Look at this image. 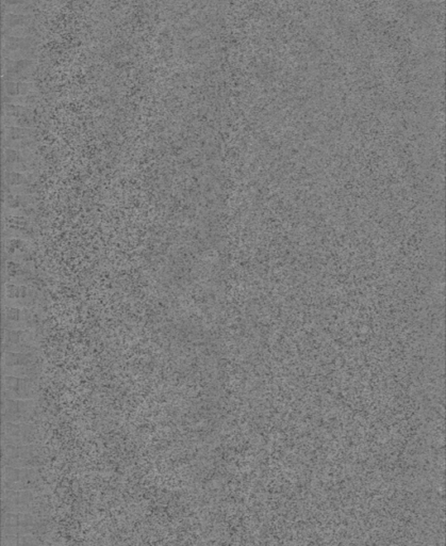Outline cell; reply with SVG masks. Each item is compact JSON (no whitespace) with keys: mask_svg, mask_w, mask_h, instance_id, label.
<instances>
[{"mask_svg":"<svg viewBox=\"0 0 446 546\" xmlns=\"http://www.w3.org/2000/svg\"><path fill=\"white\" fill-rule=\"evenodd\" d=\"M2 375L38 377L42 371V363L38 351L4 352L1 360Z\"/></svg>","mask_w":446,"mask_h":546,"instance_id":"6da1fadb","label":"cell"},{"mask_svg":"<svg viewBox=\"0 0 446 546\" xmlns=\"http://www.w3.org/2000/svg\"><path fill=\"white\" fill-rule=\"evenodd\" d=\"M42 464V448L34 444L8 445L1 444L2 466L36 469Z\"/></svg>","mask_w":446,"mask_h":546,"instance_id":"7a4b0ae2","label":"cell"},{"mask_svg":"<svg viewBox=\"0 0 446 546\" xmlns=\"http://www.w3.org/2000/svg\"><path fill=\"white\" fill-rule=\"evenodd\" d=\"M40 395V381L38 377H14L2 375L1 399L30 400Z\"/></svg>","mask_w":446,"mask_h":546,"instance_id":"3957f363","label":"cell"},{"mask_svg":"<svg viewBox=\"0 0 446 546\" xmlns=\"http://www.w3.org/2000/svg\"><path fill=\"white\" fill-rule=\"evenodd\" d=\"M38 518L28 512H2L1 535H32L40 531Z\"/></svg>","mask_w":446,"mask_h":546,"instance_id":"277c9868","label":"cell"},{"mask_svg":"<svg viewBox=\"0 0 446 546\" xmlns=\"http://www.w3.org/2000/svg\"><path fill=\"white\" fill-rule=\"evenodd\" d=\"M38 482V473L36 469L2 466V490H33Z\"/></svg>","mask_w":446,"mask_h":546,"instance_id":"5b68a950","label":"cell"},{"mask_svg":"<svg viewBox=\"0 0 446 546\" xmlns=\"http://www.w3.org/2000/svg\"><path fill=\"white\" fill-rule=\"evenodd\" d=\"M36 40L32 36H13L4 34L2 57L12 60L33 59L36 53Z\"/></svg>","mask_w":446,"mask_h":546,"instance_id":"8992f818","label":"cell"},{"mask_svg":"<svg viewBox=\"0 0 446 546\" xmlns=\"http://www.w3.org/2000/svg\"><path fill=\"white\" fill-rule=\"evenodd\" d=\"M38 432L29 422H2L1 444L28 445L36 443Z\"/></svg>","mask_w":446,"mask_h":546,"instance_id":"52a82bcc","label":"cell"},{"mask_svg":"<svg viewBox=\"0 0 446 546\" xmlns=\"http://www.w3.org/2000/svg\"><path fill=\"white\" fill-rule=\"evenodd\" d=\"M2 422H29L36 410V399H1Z\"/></svg>","mask_w":446,"mask_h":546,"instance_id":"ba28073f","label":"cell"},{"mask_svg":"<svg viewBox=\"0 0 446 546\" xmlns=\"http://www.w3.org/2000/svg\"><path fill=\"white\" fill-rule=\"evenodd\" d=\"M38 351L36 337L23 330H6L2 338V352Z\"/></svg>","mask_w":446,"mask_h":546,"instance_id":"9c48e42d","label":"cell"},{"mask_svg":"<svg viewBox=\"0 0 446 546\" xmlns=\"http://www.w3.org/2000/svg\"><path fill=\"white\" fill-rule=\"evenodd\" d=\"M36 501L32 490H2L1 509L2 512H29Z\"/></svg>","mask_w":446,"mask_h":546,"instance_id":"30bf717a","label":"cell"},{"mask_svg":"<svg viewBox=\"0 0 446 546\" xmlns=\"http://www.w3.org/2000/svg\"><path fill=\"white\" fill-rule=\"evenodd\" d=\"M36 64L33 59L12 60L4 58L2 73L6 80L21 81L28 79L33 73Z\"/></svg>","mask_w":446,"mask_h":546,"instance_id":"8fae6325","label":"cell"},{"mask_svg":"<svg viewBox=\"0 0 446 546\" xmlns=\"http://www.w3.org/2000/svg\"><path fill=\"white\" fill-rule=\"evenodd\" d=\"M2 26L6 36H31L32 18L30 15L6 13Z\"/></svg>","mask_w":446,"mask_h":546,"instance_id":"7c38bea8","label":"cell"},{"mask_svg":"<svg viewBox=\"0 0 446 546\" xmlns=\"http://www.w3.org/2000/svg\"><path fill=\"white\" fill-rule=\"evenodd\" d=\"M34 0H2L4 13H18L28 14L31 12Z\"/></svg>","mask_w":446,"mask_h":546,"instance_id":"4fadbf2b","label":"cell"},{"mask_svg":"<svg viewBox=\"0 0 446 546\" xmlns=\"http://www.w3.org/2000/svg\"><path fill=\"white\" fill-rule=\"evenodd\" d=\"M30 85L21 81H4V90L9 95H19L25 93L26 90L29 91Z\"/></svg>","mask_w":446,"mask_h":546,"instance_id":"5bb4252c","label":"cell"}]
</instances>
